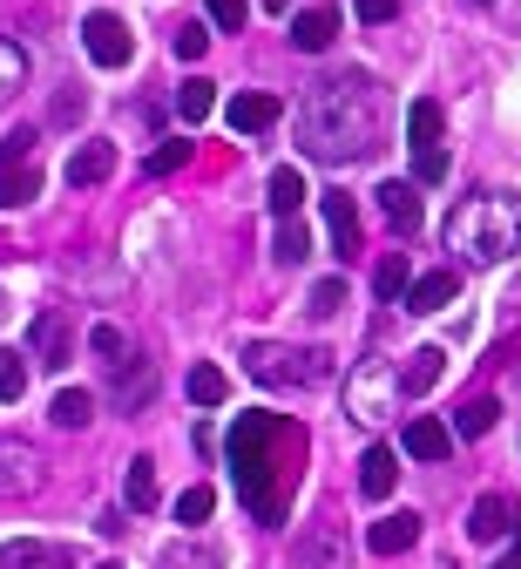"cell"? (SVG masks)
Masks as SVG:
<instances>
[{
    "mask_svg": "<svg viewBox=\"0 0 521 569\" xmlns=\"http://www.w3.org/2000/svg\"><path fill=\"white\" fill-rule=\"evenodd\" d=\"M494 420H501V407H494V400H468V407L454 413V435H461V441H481Z\"/></svg>",
    "mask_w": 521,
    "mask_h": 569,
    "instance_id": "cell-28",
    "label": "cell"
},
{
    "mask_svg": "<svg viewBox=\"0 0 521 569\" xmlns=\"http://www.w3.org/2000/svg\"><path fill=\"white\" fill-rule=\"evenodd\" d=\"M122 502H129L136 516L157 509V461H149V455H136V461H129V475H122Z\"/></svg>",
    "mask_w": 521,
    "mask_h": 569,
    "instance_id": "cell-20",
    "label": "cell"
},
{
    "mask_svg": "<svg viewBox=\"0 0 521 569\" xmlns=\"http://www.w3.org/2000/svg\"><path fill=\"white\" fill-rule=\"evenodd\" d=\"M34 488H41V455L28 441H0V502L34 495Z\"/></svg>",
    "mask_w": 521,
    "mask_h": 569,
    "instance_id": "cell-6",
    "label": "cell"
},
{
    "mask_svg": "<svg viewBox=\"0 0 521 569\" xmlns=\"http://www.w3.org/2000/svg\"><path fill=\"white\" fill-rule=\"evenodd\" d=\"M352 8H359V21H365V28H380V21H393V14H400V0H352Z\"/></svg>",
    "mask_w": 521,
    "mask_h": 569,
    "instance_id": "cell-41",
    "label": "cell"
},
{
    "mask_svg": "<svg viewBox=\"0 0 521 569\" xmlns=\"http://www.w3.org/2000/svg\"><path fill=\"white\" fill-rule=\"evenodd\" d=\"M494 569H521V529H514V549H508V556H501Z\"/></svg>",
    "mask_w": 521,
    "mask_h": 569,
    "instance_id": "cell-43",
    "label": "cell"
},
{
    "mask_svg": "<svg viewBox=\"0 0 521 569\" xmlns=\"http://www.w3.org/2000/svg\"><path fill=\"white\" fill-rule=\"evenodd\" d=\"M223 393H231L223 367H190V400H197V407H223Z\"/></svg>",
    "mask_w": 521,
    "mask_h": 569,
    "instance_id": "cell-30",
    "label": "cell"
},
{
    "mask_svg": "<svg viewBox=\"0 0 521 569\" xmlns=\"http://www.w3.org/2000/svg\"><path fill=\"white\" fill-rule=\"evenodd\" d=\"M365 542H372V556H400V549H413V542H420V516H413V509L380 516V522L365 529Z\"/></svg>",
    "mask_w": 521,
    "mask_h": 569,
    "instance_id": "cell-11",
    "label": "cell"
},
{
    "mask_svg": "<svg viewBox=\"0 0 521 569\" xmlns=\"http://www.w3.org/2000/svg\"><path fill=\"white\" fill-rule=\"evenodd\" d=\"M34 197H41V170H34V163L0 170V210H21V203H34Z\"/></svg>",
    "mask_w": 521,
    "mask_h": 569,
    "instance_id": "cell-25",
    "label": "cell"
},
{
    "mask_svg": "<svg viewBox=\"0 0 521 569\" xmlns=\"http://www.w3.org/2000/svg\"><path fill=\"white\" fill-rule=\"evenodd\" d=\"M447 251H461L468 264H501L521 251V190H481L447 218Z\"/></svg>",
    "mask_w": 521,
    "mask_h": 569,
    "instance_id": "cell-3",
    "label": "cell"
},
{
    "mask_svg": "<svg viewBox=\"0 0 521 569\" xmlns=\"http://www.w3.org/2000/svg\"><path fill=\"white\" fill-rule=\"evenodd\" d=\"M223 116H231V129H238V136H264V129L284 116V102H278V96H264V89H244V96H231V109H223Z\"/></svg>",
    "mask_w": 521,
    "mask_h": 569,
    "instance_id": "cell-9",
    "label": "cell"
},
{
    "mask_svg": "<svg viewBox=\"0 0 521 569\" xmlns=\"http://www.w3.org/2000/svg\"><path fill=\"white\" fill-rule=\"evenodd\" d=\"M325 231H332V251H339V258L359 251V210H352L345 190H325Z\"/></svg>",
    "mask_w": 521,
    "mask_h": 569,
    "instance_id": "cell-15",
    "label": "cell"
},
{
    "mask_svg": "<svg viewBox=\"0 0 521 569\" xmlns=\"http://www.w3.org/2000/svg\"><path fill=\"white\" fill-rule=\"evenodd\" d=\"M345 393H352V413H359V420H380V407L393 400V380H387L380 367H359Z\"/></svg>",
    "mask_w": 521,
    "mask_h": 569,
    "instance_id": "cell-17",
    "label": "cell"
},
{
    "mask_svg": "<svg viewBox=\"0 0 521 569\" xmlns=\"http://www.w3.org/2000/svg\"><path fill=\"white\" fill-rule=\"evenodd\" d=\"M21 82H28V54H21L14 41H0V102L21 96Z\"/></svg>",
    "mask_w": 521,
    "mask_h": 569,
    "instance_id": "cell-31",
    "label": "cell"
},
{
    "mask_svg": "<svg viewBox=\"0 0 521 569\" xmlns=\"http://www.w3.org/2000/svg\"><path fill=\"white\" fill-rule=\"evenodd\" d=\"M454 299H461V278L454 271H420L407 292H400L407 312H440V306H454Z\"/></svg>",
    "mask_w": 521,
    "mask_h": 569,
    "instance_id": "cell-8",
    "label": "cell"
},
{
    "mask_svg": "<svg viewBox=\"0 0 521 569\" xmlns=\"http://www.w3.org/2000/svg\"><path fill=\"white\" fill-rule=\"evenodd\" d=\"M305 562H319V569H345V556H339V542H332V529L305 542Z\"/></svg>",
    "mask_w": 521,
    "mask_h": 569,
    "instance_id": "cell-39",
    "label": "cell"
},
{
    "mask_svg": "<svg viewBox=\"0 0 521 569\" xmlns=\"http://www.w3.org/2000/svg\"><path fill=\"white\" fill-rule=\"evenodd\" d=\"M407 455L413 461H447V455H454V427H440V420H407Z\"/></svg>",
    "mask_w": 521,
    "mask_h": 569,
    "instance_id": "cell-13",
    "label": "cell"
},
{
    "mask_svg": "<svg viewBox=\"0 0 521 569\" xmlns=\"http://www.w3.org/2000/svg\"><path fill=\"white\" fill-rule=\"evenodd\" d=\"M82 48H89V61H96V68H129L136 34H129V21H122V14H89V21H82Z\"/></svg>",
    "mask_w": 521,
    "mask_h": 569,
    "instance_id": "cell-5",
    "label": "cell"
},
{
    "mask_svg": "<svg viewBox=\"0 0 521 569\" xmlns=\"http://www.w3.org/2000/svg\"><path fill=\"white\" fill-rule=\"evenodd\" d=\"M210 21H217L223 34H238V28L251 21V0H210Z\"/></svg>",
    "mask_w": 521,
    "mask_h": 569,
    "instance_id": "cell-36",
    "label": "cell"
},
{
    "mask_svg": "<svg viewBox=\"0 0 521 569\" xmlns=\"http://www.w3.org/2000/svg\"><path fill=\"white\" fill-rule=\"evenodd\" d=\"M298 136H305L312 157H365L372 136H380V102H372V82L365 76H345V82H319L305 102H298Z\"/></svg>",
    "mask_w": 521,
    "mask_h": 569,
    "instance_id": "cell-2",
    "label": "cell"
},
{
    "mask_svg": "<svg viewBox=\"0 0 521 569\" xmlns=\"http://www.w3.org/2000/svg\"><path fill=\"white\" fill-rule=\"evenodd\" d=\"M481 8H488V0H481Z\"/></svg>",
    "mask_w": 521,
    "mask_h": 569,
    "instance_id": "cell-47",
    "label": "cell"
},
{
    "mask_svg": "<svg viewBox=\"0 0 521 569\" xmlns=\"http://www.w3.org/2000/svg\"><path fill=\"white\" fill-rule=\"evenodd\" d=\"M264 197H271V210H278V218H298V203H305V177H298V170L284 163V170H271Z\"/></svg>",
    "mask_w": 521,
    "mask_h": 569,
    "instance_id": "cell-23",
    "label": "cell"
},
{
    "mask_svg": "<svg viewBox=\"0 0 521 569\" xmlns=\"http://www.w3.org/2000/svg\"><path fill=\"white\" fill-rule=\"evenodd\" d=\"M393 481H400V455L393 448H365L359 455V495H365V502H387Z\"/></svg>",
    "mask_w": 521,
    "mask_h": 569,
    "instance_id": "cell-10",
    "label": "cell"
},
{
    "mask_svg": "<svg viewBox=\"0 0 521 569\" xmlns=\"http://www.w3.org/2000/svg\"><path fill=\"white\" fill-rule=\"evenodd\" d=\"M440 136H447V116H440L433 96H420V102L407 109V142H413V150H440Z\"/></svg>",
    "mask_w": 521,
    "mask_h": 569,
    "instance_id": "cell-19",
    "label": "cell"
},
{
    "mask_svg": "<svg viewBox=\"0 0 521 569\" xmlns=\"http://www.w3.org/2000/svg\"><path fill=\"white\" fill-rule=\"evenodd\" d=\"M21 393H28V360L0 346V400H21Z\"/></svg>",
    "mask_w": 521,
    "mask_h": 569,
    "instance_id": "cell-33",
    "label": "cell"
},
{
    "mask_svg": "<svg viewBox=\"0 0 521 569\" xmlns=\"http://www.w3.org/2000/svg\"><path fill=\"white\" fill-rule=\"evenodd\" d=\"M264 8H271V14H284V8H291V0H264Z\"/></svg>",
    "mask_w": 521,
    "mask_h": 569,
    "instance_id": "cell-44",
    "label": "cell"
},
{
    "mask_svg": "<svg viewBox=\"0 0 521 569\" xmlns=\"http://www.w3.org/2000/svg\"><path fill=\"white\" fill-rule=\"evenodd\" d=\"M89 346L102 352V360H122V326H96V332H89Z\"/></svg>",
    "mask_w": 521,
    "mask_h": 569,
    "instance_id": "cell-42",
    "label": "cell"
},
{
    "mask_svg": "<svg viewBox=\"0 0 521 569\" xmlns=\"http://www.w3.org/2000/svg\"><path fill=\"white\" fill-rule=\"evenodd\" d=\"M34 352H41L48 367L68 360V319H61V312H41V319H34Z\"/></svg>",
    "mask_w": 521,
    "mask_h": 569,
    "instance_id": "cell-26",
    "label": "cell"
},
{
    "mask_svg": "<svg viewBox=\"0 0 521 569\" xmlns=\"http://www.w3.org/2000/svg\"><path fill=\"white\" fill-rule=\"evenodd\" d=\"M508 529H514V502H508V495H481L474 516H468V536L474 542H501Z\"/></svg>",
    "mask_w": 521,
    "mask_h": 569,
    "instance_id": "cell-16",
    "label": "cell"
},
{
    "mask_svg": "<svg viewBox=\"0 0 521 569\" xmlns=\"http://www.w3.org/2000/svg\"><path fill=\"white\" fill-rule=\"evenodd\" d=\"M339 306H345V278H319L312 299H305V312H312V319H332Z\"/></svg>",
    "mask_w": 521,
    "mask_h": 569,
    "instance_id": "cell-34",
    "label": "cell"
},
{
    "mask_svg": "<svg viewBox=\"0 0 521 569\" xmlns=\"http://www.w3.org/2000/svg\"><path fill=\"white\" fill-rule=\"evenodd\" d=\"M0 312H8V299H0Z\"/></svg>",
    "mask_w": 521,
    "mask_h": 569,
    "instance_id": "cell-46",
    "label": "cell"
},
{
    "mask_svg": "<svg viewBox=\"0 0 521 569\" xmlns=\"http://www.w3.org/2000/svg\"><path fill=\"white\" fill-rule=\"evenodd\" d=\"M48 420H54V427H68V435H74V427H89V420H96V400H89L82 387H61V393L48 400Z\"/></svg>",
    "mask_w": 521,
    "mask_h": 569,
    "instance_id": "cell-21",
    "label": "cell"
},
{
    "mask_svg": "<svg viewBox=\"0 0 521 569\" xmlns=\"http://www.w3.org/2000/svg\"><path fill=\"white\" fill-rule=\"evenodd\" d=\"M28 157H34V129H14L8 142H0V170H21Z\"/></svg>",
    "mask_w": 521,
    "mask_h": 569,
    "instance_id": "cell-37",
    "label": "cell"
},
{
    "mask_svg": "<svg viewBox=\"0 0 521 569\" xmlns=\"http://www.w3.org/2000/svg\"><path fill=\"white\" fill-rule=\"evenodd\" d=\"M380 210H387V224L393 231H420V218H427V210H420V183H380Z\"/></svg>",
    "mask_w": 521,
    "mask_h": 569,
    "instance_id": "cell-12",
    "label": "cell"
},
{
    "mask_svg": "<svg viewBox=\"0 0 521 569\" xmlns=\"http://www.w3.org/2000/svg\"><path fill=\"white\" fill-rule=\"evenodd\" d=\"M298 461H305V435H298L284 413H238V427H231V475H238V495H244V509L258 522H284Z\"/></svg>",
    "mask_w": 521,
    "mask_h": 569,
    "instance_id": "cell-1",
    "label": "cell"
},
{
    "mask_svg": "<svg viewBox=\"0 0 521 569\" xmlns=\"http://www.w3.org/2000/svg\"><path fill=\"white\" fill-rule=\"evenodd\" d=\"M440 373H447V352H440V346H420V352H407V367L393 373V393L420 400V393H433V387H440Z\"/></svg>",
    "mask_w": 521,
    "mask_h": 569,
    "instance_id": "cell-7",
    "label": "cell"
},
{
    "mask_svg": "<svg viewBox=\"0 0 521 569\" xmlns=\"http://www.w3.org/2000/svg\"><path fill=\"white\" fill-rule=\"evenodd\" d=\"M413 183H447V150H413Z\"/></svg>",
    "mask_w": 521,
    "mask_h": 569,
    "instance_id": "cell-38",
    "label": "cell"
},
{
    "mask_svg": "<svg viewBox=\"0 0 521 569\" xmlns=\"http://www.w3.org/2000/svg\"><path fill=\"white\" fill-rule=\"evenodd\" d=\"M109 170H116V150H109V142H82V150L68 157V183H74V190H89V183H102Z\"/></svg>",
    "mask_w": 521,
    "mask_h": 569,
    "instance_id": "cell-18",
    "label": "cell"
},
{
    "mask_svg": "<svg viewBox=\"0 0 521 569\" xmlns=\"http://www.w3.org/2000/svg\"><path fill=\"white\" fill-rule=\"evenodd\" d=\"M183 163H190V142H183V136L149 150V177H170V170H183Z\"/></svg>",
    "mask_w": 521,
    "mask_h": 569,
    "instance_id": "cell-35",
    "label": "cell"
},
{
    "mask_svg": "<svg viewBox=\"0 0 521 569\" xmlns=\"http://www.w3.org/2000/svg\"><path fill=\"white\" fill-rule=\"evenodd\" d=\"M210 509H217V495H210V488H183V495H177V522H183V529L210 522Z\"/></svg>",
    "mask_w": 521,
    "mask_h": 569,
    "instance_id": "cell-32",
    "label": "cell"
},
{
    "mask_svg": "<svg viewBox=\"0 0 521 569\" xmlns=\"http://www.w3.org/2000/svg\"><path fill=\"white\" fill-rule=\"evenodd\" d=\"M203 48H210V28H197V21L177 28V54H183V61H203Z\"/></svg>",
    "mask_w": 521,
    "mask_h": 569,
    "instance_id": "cell-40",
    "label": "cell"
},
{
    "mask_svg": "<svg viewBox=\"0 0 521 569\" xmlns=\"http://www.w3.org/2000/svg\"><path fill=\"white\" fill-rule=\"evenodd\" d=\"M271 258L278 264H305L312 258V231L298 224V218H278V238H271Z\"/></svg>",
    "mask_w": 521,
    "mask_h": 569,
    "instance_id": "cell-24",
    "label": "cell"
},
{
    "mask_svg": "<svg viewBox=\"0 0 521 569\" xmlns=\"http://www.w3.org/2000/svg\"><path fill=\"white\" fill-rule=\"evenodd\" d=\"M244 373L264 380V387H319L332 367H325V352H298V346H244Z\"/></svg>",
    "mask_w": 521,
    "mask_h": 569,
    "instance_id": "cell-4",
    "label": "cell"
},
{
    "mask_svg": "<svg viewBox=\"0 0 521 569\" xmlns=\"http://www.w3.org/2000/svg\"><path fill=\"white\" fill-rule=\"evenodd\" d=\"M332 34H339V8H305V14H291V48L319 54V48H332Z\"/></svg>",
    "mask_w": 521,
    "mask_h": 569,
    "instance_id": "cell-14",
    "label": "cell"
},
{
    "mask_svg": "<svg viewBox=\"0 0 521 569\" xmlns=\"http://www.w3.org/2000/svg\"><path fill=\"white\" fill-rule=\"evenodd\" d=\"M210 109H217V82H203V76H190V82L177 89V116H183V122H203Z\"/></svg>",
    "mask_w": 521,
    "mask_h": 569,
    "instance_id": "cell-27",
    "label": "cell"
},
{
    "mask_svg": "<svg viewBox=\"0 0 521 569\" xmlns=\"http://www.w3.org/2000/svg\"><path fill=\"white\" fill-rule=\"evenodd\" d=\"M68 549H48V542H8L0 549V569H61Z\"/></svg>",
    "mask_w": 521,
    "mask_h": 569,
    "instance_id": "cell-22",
    "label": "cell"
},
{
    "mask_svg": "<svg viewBox=\"0 0 521 569\" xmlns=\"http://www.w3.org/2000/svg\"><path fill=\"white\" fill-rule=\"evenodd\" d=\"M102 569H122V562H102Z\"/></svg>",
    "mask_w": 521,
    "mask_h": 569,
    "instance_id": "cell-45",
    "label": "cell"
},
{
    "mask_svg": "<svg viewBox=\"0 0 521 569\" xmlns=\"http://www.w3.org/2000/svg\"><path fill=\"white\" fill-rule=\"evenodd\" d=\"M407 284H413L407 258H400V251H387V258H380V271H372V292H380V299H400Z\"/></svg>",
    "mask_w": 521,
    "mask_h": 569,
    "instance_id": "cell-29",
    "label": "cell"
}]
</instances>
